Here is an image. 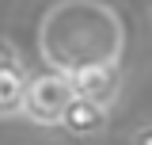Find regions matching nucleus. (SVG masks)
<instances>
[{"instance_id":"obj_1","label":"nucleus","mask_w":152,"mask_h":145,"mask_svg":"<svg viewBox=\"0 0 152 145\" xmlns=\"http://www.w3.org/2000/svg\"><path fill=\"white\" fill-rule=\"evenodd\" d=\"M38 54L57 72L126 57V23L107 0H57L38 23Z\"/></svg>"},{"instance_id":"obj_2","label":"nucleus","mask_w":152,"mask_h":145,"mask_svg":"<svg viewBox=\"0 0 152 145\" xmlns=\"http://www.w3.org/2000/svg\"><path fill=\"white\" fill-rule=\"evenodd\" d=\"M72 99V84L69 76L57 69H38L27 72V88H23V115L34 126H57L61 115Z\"/></svg>"},{"instance_id":"obj_3","label":"nucleus","mask_w":152,"mask_h":145,"mask_svg":"<svg viewBox=\"0 0 152 145\" xmlns=\"http://www.w3.org/2000/svg\"><path fill=\"white\" fill-rule=\"evenodd\" d=\"M65 76H69V84H72V95L95 99V103H103V107H114L118 95H122V84H126L122 61H91V65H76V69H69Z\"/></svg>"},{"instance_id":"obj_4","label":"nucleus","mask_w":152,"mask_h":145,"mask_svg":"<svg viewBox=\"0 0 152 145\" xmlns=\"http://www.w3.org/2000/svg\"><path fill=\"white\" fill-rule=\"evenodd\" d=\"M107 122H110V107H103L95 99H84V95H72L57 126L69 138H99L107 130Z\"/></svg>"},{"instance_id":"obj_5","label":"nucleus","mask_w":152,"mask_h":145,"mask_svg":"<svg viewBox=\"0 0 152 145\" xmlns=\"http://www.w3.org/2000/svg\"><path fill=\"white\" fill-rule=\"evenodd\" d=\"M27 65L23 61H0V118L23 115V88H27Z\"/></svg>"},{"instance_id":"obj_6","label":"nucleus","mask_w":152,"mask_h":145,"mask_svg":"<svg viewBox=\"0 0 152 145\" xmlns=\"http://www.w3.org/2000/svg\"><path fill=\"white\" fill-rule=\"evenodd\" d=\"M129 145H152V122H141V126H133Z\"/></svg>"},{"instance_id":"obj_7","label":"nucleus","mask_w":152,"mask_h":145,"mask_svg":"<svg viewBox=\"0 0 152 145\" xmlns=\"http://www.w3.org/2000/svg\"><path fill=\"white\" fill-rule=\"evenodd\" d=\"M0 61H23L15 50V42H8V38H0Z\"/></svg>"}]
</instances>
